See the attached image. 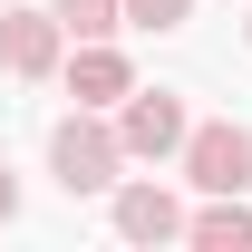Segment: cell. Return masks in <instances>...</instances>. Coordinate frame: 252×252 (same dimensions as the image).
Returning a JSON list of instances; mask_svg holds the SVG:
<instances>
[{"label":"cell","mask_w":252,"mask_h":252,"mask_svg":"<svg viewBox=\"0 0 252 252\" xmlns=\"http://www.w3.org/2000/svg\"><path fill=\"white\" fill-rule=\"evenodd\" d=\"M194 0H126V30H185Z\"/></svg>","instance_id":"9"},{"label":"cell","mask_w":252,"mask_h":252,"mask_svg":"<svg viewBox=\"0 0 252 252\" xmlns=\"http://www.w3.org/2000/svg\"><path fill=\"white\" fill-rule=\"evenodd\" d=\"M59 49H68L59 10H0V68H10V78H49Z\"/></svg>","instance_id":"4"},{"label":"cell","mask_w":252,"mask_h":252,"mask_svg":"<svg viewBox=\"0 0 252 252\" xmlns=\"http://www.w3.org/2000/svg\"><path fill=\"white\" fill-rule=\"evenodd\" d=\"M185 233H194L204 252H252V204H243V194H214V204H204Z\"/></svg>","instance_id":"7"},{"label":"cell","mask_w":252,"mask_h":252,"mask_svg":"<svg viewBox=\"0 0 252 252\" xmlns=\"http://www.w3.org/2000/svg\"><path fill=\"white\" fill-rule=\"evenodd\" d=\"M185 185H204V194H243V185H252V126H233V117L185 126Z\"/></svg>","instance_id":"2"},{"label":"cell","mask_w":252,"mask_h":252,"mask_svg":"<svg viewBox=\"0 0 252 252\" xmlns=\"http://www.w3.org/2000/svg\"><path fill=\"white\" fill-rule=\"evenodd\" d=\"M68 88H78V107H117V97L136 88V78H126V59L107 49V39H88V49L68 59Z\"/></svg>","instance_id":"6"},{"label":"cell","mask_w":252,"mask_h":252,"mask_svg":"<svg viewBox=\"0 0 252 252\" xmlns=\"http://www.w3.org/2000/svg\"><path fill=\"white\" fill-rule=\"evenodd\" d=\"M117 146H126V156H185V97H175V88H126Z\"/></svg>","instance_id":"3"},{"label":"cell","mask_w":252,"mask_h":252,"mask_svg":"<svg viewBox=\"0 0 252 252\" xmlns=\"http://www.w3.org/2000/svg\"><path fill=\"white\" fill-rule=\"evenodd\" d=\"M117 233L126 243H175V233H185V204L165 185H117Z\"/></svg>","instance_id":"5"},{"label":"cell","mask_w":252,"mask_h":252,"mask_svg":"<svg viewBox=\"0 0 252 252\" xmlns=\"http://www.w3.org/2000/svg\"><path fill=\"white\" fill-rule=\"evenodd\" d=\"M49 165H59L68 194H107L117 165H126V146H117V126H97V107H78V117L49 126Z\"/></svg>","instance_id":"1"},{"label":"cell","mask_w":252,"mask_h":252,"mask_svg":"<svg viewBox=\"0 0 252 252\" xmlns=\"http://www.w3.org/2000/svg\"><path fill=\"white\" fill-rule=\"evenodd\" d=\"M10 214H20V185H10V165H0V223H10Z\"/></svg>","instance_id":"10"},{"label":"cell","mask_w":252,"mask_h":252,"mask_svg":"<svg viewBox=\"0 0 252 252\" xmlns=\"http://www.w3.org/2000/svg\"><path fill=\"white\" fill-rule=\"evenodd\" d=\"M49 10H59L68 39H107V30H126V0H49Z\"/></svg>","instance_id":"8"}]
</instances>
